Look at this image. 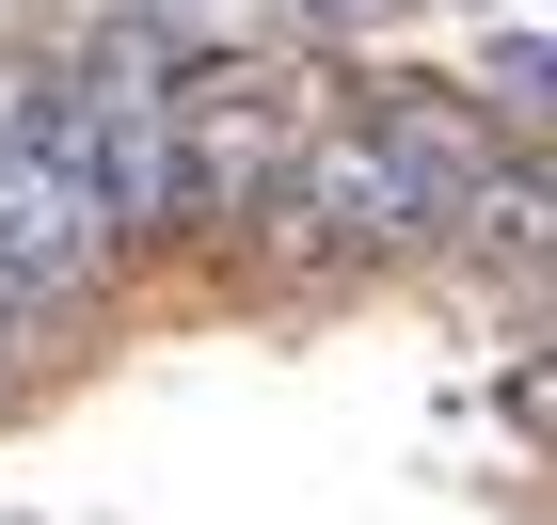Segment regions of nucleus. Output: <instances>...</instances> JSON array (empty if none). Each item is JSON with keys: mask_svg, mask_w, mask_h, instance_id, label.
<instances>
[{"mask_svg": "<svg viewBox=\"0 0 557 525\" xmlns=\"http://www.w3.org/2000/svg\"><path fill=\"white\" fill-rule=\"evenodd\" d=\"M223 271L256 303H335V287H383V271H446V191L414 175V143L367 96H335L302 128V160L271 175V208L223 239Z\"/></svg>", "mask_w": 557, "mask_h": 525, "instance_id": "f257e3e1", "label": "nucleus"}, {"mask_svg": "<svg viewBox=\"0 0 557 525\" xmlns=\"http://www.w3.org/2000/svg\"><path fill=\"white\" fill-rule=\"evenodd\" d=\"M462 287H494V303H557V128H525L510 160H494V191L462 208Z\"/></svg>", "mask_w": 557, "mask_h": 525, "instance_id": "20e7f679", "label": "nucleus"}, {"mask_svg": "<svg viewBox=\"0 0 557 525\" xmlns=\"http://www.w3.org/2000/svg\"><path fill=\"white\" fill-rule=\"evenodd\" d=\"M478 96H494L510 128H557V33H494L478 48Z\"/></svg>", "mask_w": 557, "mask_h": 525, "instance_id": "39448f33", "label": "nucleus"}, {"mask_svg": "<svg viewBox=\"0 0 557 525\" xmlns=\"http://www.w3.org/2000/svg\"><path fill=\"white\" fill-rule=\"evenodd\" d=\"M0 255L48 271L64 303H112L128 287L112 175H96V80H81L64 33H0Z\"/></svg>", "mask_w": 557, "mask_h": 525, "instance_id": "f03ea898", "label": "nucleus"}, {"mask_svg": "<svg viewBox=\"0 0 557 525\" xmlns=\"http://www.w3.org/2000/svg\"><path fill=\"white\" fill-rule=\"evenodd\" d=\"M16 398H33V366H16V350H0V414H16Z\"/></svg>", "mask_w": 557, "mask_h": 525, "instance_id": "423d86ee", "label": "nucleus"}, {"mask_svg": "<svg viewBox=\"0 0 557 525\" xmlns=\"http://www.w3.org/2000/svg\"><path fill=\"white\" fill-rule=\"evenodd\" d=\"M335 96H350L335 64H302V48H256V33H239L208 80H191V191H208V255L271 208V175L302 160V128H319Z\"/></svg>", "mask_w": 557, "mask_h": 525, "instance_id": "7ed1b4c3", "label": "nucleus"}]
</instances>
